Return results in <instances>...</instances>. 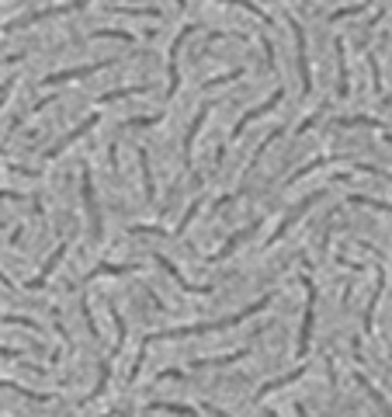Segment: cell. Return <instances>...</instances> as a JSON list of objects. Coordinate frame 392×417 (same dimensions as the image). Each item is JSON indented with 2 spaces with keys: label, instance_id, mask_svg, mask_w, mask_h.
<instances>
[{
  "label": "cell",
  "instance_id": "obj_1",
  "mask_svg": "<svg viewBox=\"0 0 392 417\" xmlns=\"http://www.w3.org/2000/svg\"><path fill=\"white\" fill-rule=\"evenodd\" d=\"M267 302H271V296H260L254 306H247V309L233 313V317H226V320H212V324H191V327H174V331H156V334H149V337L143 341V348H146V344H153V341H174V337H191V334H205V331H226V327H233V324H240V320L254 317V313H260Z\"/></svg>",
  "mask_w": 392,
  "mask_h": 417
},
{
  "label": "cell",
  "instance_id": "obj_2",
  "mask_svg": "<svg viewBox=\"0 0 392 417\" xmlns=\"http://www.w3.org/2000/svg\"><path fill=\"white\" fill-rule=\"evenodd\" d=\"M302 285H306V317H302V331H299V358H306L309 344H313V317H316V285L309 275H302Z\"/></svg>",
  "mask_w": 392,
  "mask_h": 417
},
{
  "label": "cell",
  "instance_id": "obj_3",
  "mask_svg": "<svg viewBox=\"0 0 392 417\" xmlns=\"http://www.w3.org/2000/svg\"><path fill=\"white\" fill-rule=\"evenodd\" d=\"M87 4H90V0H70V4H60V8H45V11H35V14L14 18V21H8L4 28H8V32H18V28H25V25H35V21H42V18H60V14H70V11H84Z\"/></svg>",
  "mask_w": 392,
  "mask_h": 417
},
{
  "label": "cell",
  "instance_id": "obj_4",
  "mask_svg": "<svg viewBox=\"0 0 392 417\" xmlns=\"http://www.w3.org/2000/svg\"><path fill=\"white\" fill-rule=\"evenodd\" d=\"M319 198H323V191H313L309 198H302V202H299V205L292 208V213L285 216V223H278V230H274V237H271V240H282V237H285V233H289V230H292V226H295V223H299V219H302L306 213H309V208H313V205H316Z\"/></svg>",
  "mask_w": 392,
  "mask_h": 417
},
{
  "label": "cell",
  "instance_id": "obj_5",
  "mask_svg": "<svg viewBox=\"0 0 392 417\" xmlns=\"http://www.w3.org/2000/svg\"><path fill=\"white\" fill-rule=\"evenodd\" d=\"M80 191H84V198H87V213H90V237L97 240L101 237V213H97V198H94V184H90V171L84 167V174H80Z\"/></svg>",
  "mask_w": 392,
  "mask_h": 417
},
{
  "label": "cell",
  "instance_id": "obj_6",
  "mask_svg": "<svg viewBox=\"0 0 392 417\" xmlns=\"http://www.w3.org/2000/svg\"><path fill=\"white\" fill-rule=\"evenodd\" d=\"M282 97H285V91H282V87H278V91H274V94H271V97H267V101L260 104V108H254V112H247V115H243V119L236 122V129H233V136H230V139H240V136H243V129H247V126H250L254 119H260V115H267V112H274V108H278V101H282Z\"/></svg>",
  "mask_w": 392,
  "mask_h": 417
},
{
  "label": "cell",
  "instance_id": "obj_7",
  "mask_svg": "<svg viewBox=\"0 0 392 417\" xmlns=\"http://www.w3.org/2000/svg\"><path fill=\"white\" fill-rule=\"evenodd\" d=\"M292 35L299 42V77H302V91H313V70H309V56H306V32L299 21H292Z\"/></svg>",
  "mask_w": 392,
  "mask_h": 417
},
{
  "label": "cell",
  "instance_id": "obj_8",
  "mask_svg": "<svg viewBox=\"0 0 392 417\" xmlns=\"http://www.w3.org/2000/svg\"><path fill=\"white\" fill-rule=\"evenodd\" d=\"M104 67H111V60H101V63H90V67H77V70H63V73H49L42 84H45V87L66 84V80H77V77H90V73H97V70H104Z\"/></svg>",
  "mask_w": 392,
  "mask_h": 417
},
{
  "label": "cell",
  "instance_id": "obj_9",
  "mask_svg": "<svg viewBox=\"0 0 392 417\" xmlns=\"http://www.w3.org/2000/svg\"><path fill=\"white\" fill-rule=\"evenodd\" d=\"M94 126H97V115H90V119H87L84 126H77V129H73L70 136H63V139H60V143H56V146H49V150H45V156H49V160H56V156H60V153H63L66 146H73V143H77L80 136H87V132H90Z\"/></svg>",
  "mask_w": 392,
  "mask_h": 417
},
{
  "label": "cell",
  "instance_id": "obj_10",
  "mask_svg": "<svg viewBox=\"0 0 392 417\" xmlns=\"http://www.w3.org/2000/svg\"><path fill=\"white\" fill-rule=\"evenodd\" d=\"M66 250H70V240H63L60 247H56V254H52V257L45 261V268H42V272H38V275H35V278L28 282V289H42V285H45V278H49V275L56 272V265H60V261H63V254H66Z\"/></svg>",
  "mask_w": 392,
  "mask_h": 417
},
{
  "label": "cell",
  "instance_id": "obj_11",
  "mask_svg": "<svg viewBox=\"0 0 392 417\" xmlns=\"http://www.w3.org/2000/svg\"><path fill=\"white\" fill-rule=\"evenodd\" d=\"M156 265H160V268H163L167 275H171V278H174V282H177L181 289H188V292H212V285H191V282H188V278H184V275L177 272V265H171V261H167L163 254H156Z\"/></svg>",
  "mask_w": 392,
  "mask_h": 417
},
{
  "label": "cell",
  "instance_id": "obj_12",
  "mask_svg": "<svg viewBox=\"0 0 392 417\" xmlns=\"http://www.w3.org/2000/svg\"><path fill=\"white\" fill-rule=\"evenodd\" d=\"M302 372H306V369H292V372H289V376H282V379H271V383H264V386L257 390V396H254V400H264L267 393H274V390H282V386H289V383H295V379H299Z\"/></svg>",
  "mask_w": 392,
  "mask_h": 417
},
{
  "label": "cell",
  "instance_id": "obj_13",
  "mask_svg": "<svg viewBox=\"0 0 392 417\" xmlns=\"http://www.w3.org/2000/svg\"><path fill=\"white\" fill-rule=\"evenodd\" d=\"M0 386L11 390V393H18V396H25V400H35V403H49V400H52V393H35V390L18 386V383H11V379H0Z\"/></svg>",
  "mask_w": 392,
  "mask_h": 417
},
{
  "label": "cell",
  "instance_id": "obj_14",
  "mask_svg": "<svg viewBox=\"0 0 392 417\" xmlns=\"http://www.w3.org/2000/svg\"><path fill=\"white\" fill-rule=\"evenodd\" d=\"M358 386H361V390H365V393H368V396H371V400L382 407V414H385V417H392V407H389V400H385V396H382V393L371 386V379H368V376H361V372H358Z\"/></svg>",
  "mask_w": 392,
  "mask_h": 417
},
{
  "label": "cell",
  "instance_id": "obj_15",
  "mask_svg": "<svg viewBox=\"0 0 392 417\" xmlns=\"http://www.w3.org/2000/svg\"><path fill=\"white\" fill-rule=\"evenodd\" d=\"M243 355H247V348H240V351L226 355V358H198V361H191V369H212V365H230V361H240Z\"/></svg>",
  "mask_w": 392,
  "mask_h": 417
},
{
  "label": "cell",
  "instance_id": "obj_16",
  "mask_svg": "<svg viewBox=\"0 0 392 417\" xmlns=\"http://www.w3.org/2000/svg\"><path fill=\"white\" fill-rule=\"evenodd\" d=\"M382 289H385V275L378 272V282H375V296H371V302H368V309H365V334H371V320H375V306H378V296H382Z\"/></svg>",
  "mask_w": 392,
  "mask_h": 417
},
{
  "label": "cell",
  "instance_id": "obj_17",
  "mask_svg": "<svg viewBox=\"0 0 392 417\" xmlns=\"http://www.w3.org/2000/svg\"><path fill=\"white\" fill-rule=\"evenodd\" d=\"M205 119H208V104H205V108L198 112V119H195V122H191V129H188V139H184V156H188V160H191V146H195V136L201 132Z\"/></svg>",
  "mask_w": 392,
  "mask_h": 417
},
{
  "label": "cell",
  "instance_id": "obj_18",
  "mask_svg": "<svg viewBox=\"0 0 392 417\" xmlns=\"http://www.w3.org/2000/svg\"><path fill=\"white\" fill-rule=\"evenodd\" d=\"M139 167H143V184H146V202L156 198V188H153V171H149V160L146 153H139Z\"/></svg>",
  "mask_w": 392,
  "mask_h": 417
},
{
  "label": "cell",
  "instance_id": "obj_19",
  "mask_svg": "<svg viewBox=\"0 0 392 417\" xmlns=\"http://www.w3.org/2000/svg\"><path fill=\"white\" fill-rule=\"evenodd\" d=\"M125 272H129V265H111V261H104V265H97L84 282H90V278H97V275H125Z\"/></svg>",
  "mask_w": 392,
  "mask_h": 417
},
{
  "label": "cell",
  "instance_id": "obj_20",
  "mask_svg": "<svg viewBox=\"0 0 392 417\" xmlns=\"http://www.w3.org/2000/svg\"><path fill=\"white\" fill-rule=\"evenodd\" d=\"M149 410H167V414H184V417H195V407H184V403H163V400L149 403Z\"/></svg>",
  "mask_w": 392,
  "mask_h": 417
},
{
  "label": "cell",
  "instance_id": "obj_21",
  "mask_svg": "<svg viewBox=\"0 0 392 417\" xmlns=\"http://www.w3.org/2000/svg\"><path fill=\"white\" fill-rule=\"evenodd\" d=\"M153 84H143V87H125V91H111V94H104L101 97V104H111V101H122V97H129V94H143V91H149Z\"/></svg>",
  "mask_w": 392,
  "mask_h": 417
},
{
  "label": "cell",
  "instance_id": "obj_22",
  "mask_svg": "<svg viewBox=\"0 0 392 417\" xmlns=\"http://www.w3.org/2000/svg\"><path fill=\"white\" fill-rule=\"evenodd\" d=\"M108 376H111V361H101V379H97V386L90 390V396H87V400H97V396L104 393V386H108Z\"/></svg>",
  "mask_w": 392,
  "mask_h": 417
},
{
  "label": "cell",
  "instance_id": "obj_23",
  "mask_svg": "<svg viewBox=\"0 0 392 417\" xmlns=\"http://www.w3.org/2000/svg\"><path fill=\"white\" fill-rule=\"evenodd\" d=\"M0 324H14V327H28V331H42L32 317H8V313H0Z\"/></svg>",
  "mask_w": 392,
  "mask_h": 417
},
{
  "label": "cell",
  "instance_id": "obj_24",
  "mask_svg": "<svg viewBox=\"0 0 392 417\" xmlns=\"http://www.w3.org/2000/svg\"><path fill=\"white\" fill-rule=\"evenodd\" d=\"M351 205H371V208H382V213H389V216H392V205H385V202H375V198H361V195H351Z\"/></svg>",
  "mask_w": 392,
  "mask_h": 417
},
{
  "label": "cell",
  "instance_id": "obj_25",
  "mask_svg": "<svg viewBox=\"0 0 392 417\" xmlns=\"http://www.w3.org/2000/svg\"><path fill=\"white\" fill-rule=\"evenodd\" d=\"M160 119H163V115H149V119H132V122H129V129H149V126H156Z\"/></svg>",
  "mask_w": 392,
  "mask_h": 417
},
{
  "label": "cell",
  "instance_id": "obj_26",
  "mask_svg": "<svg viewBox=\"0 0 392 417\" xmlns=\"http://www.w3.org/2000/svg\"><path fill=\"white\" fill-rule=\"evenodd\" d=\"M94 35H97V38H122V42H136L129 32H94Z\"/></svg>",
  "mask_w": 392,
  "mask_h": 417
},
{
  "label": "cell",
  "instance_id": "obj_27",
  "mask_svg": "<svg viewBox=\"0 0 392 417\" xmlns=\"http://www.w3.org/2000/svg\"><path fill=\"white\" fill-rule=\"evenodd\" d=\"M11 91H14V77H11L4 87H0V108H4V101H8V94H11Z\"/></svg>",
  "mask_w": 392,
  "mask_h": 417
},
{
  "label": "cell",
  "instance_id": "obj_28",
  "mask_svg": "<svg viewBox=\"0 0 392 417\" xmlns=\"http://www.w3.org/2000/svg\"><path fill=\"white\" fill-rule=\"evenodd\" d=\"M0 358H21L18 348H0Z\"/></svg>",
  "mask_w": 392,
  "mask_h": 417
},
{
  "label": "cell",
  "instance_id": "obj_29",
  "mask_svg": "<svg viewBox=\"0 0 392 417\" xmlns=\"http://www.w3.org/2000/svg\"><path fill=\"white\" fill-rule=\"evenodd\" d=\"M201 407H205L212 417H230V414H222V410H219V407H212V403H201Z\"/></svg>",
  "mask_w": 392,
  "mask_h": 417
},
{
  "label": "cell",
  "instance_id": "obj_30",
  "mask_svg": "<svg viewBox=\"0 0 392 417\" xmlns=\"http://www.w3.org/2000/svg\"><path fill=\"white\" fill-rule=\"evenodd\" d=\"M385 139H389V143H392V132H389V129H385Z\"/></svg>",
  "mask_w": 392,
  "mask_h": 417
},
{
  "label": "cell",
  "instance_id": "obj_31",
  "mask_svg": "<svg viewBox=\"0 0 392 417\" xmlns=\"http://www.w3.org/2000/svg\"><path fill=\"white\" fill-rule=\"evenodd\" d=\"M267 417H278V414H267Z\"/></svg>",
  "mask_w": 392,
  "mask_h": 417
},
{
  "label": "cell",
  "instance_id": "obj_32",
  "mask_svg": "<svg viewBox=\"0 0 392 417\" xmlns=\"http://www.w3.org/2000/svg\"><path fill=\"white\" fill-rule=\"evenodd\" d=\"M104 417H111V414H104Z\"/></svg>",
  "mask_w": 392,
  "mask_h": 417
},
{
  "label": "cell",
  "instance_id": "obj_33",
  "mask_svg": "<svg viewBox=\"0 0 392 417\" xmlns=\"http://www.w3.org/2000/svg\"><path fill=\"white\" fill-rule=\"evenodd\" d=\"M0 153H4V150H0Z\"/></svg>",
  "mask_w": 392,
  "mask_h": 417
}]
</instances>
